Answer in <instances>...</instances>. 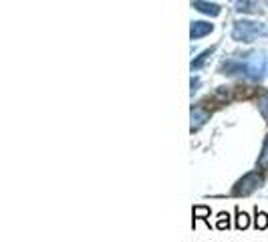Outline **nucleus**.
<instances>
[{
    "label": "nucleus",
    "instance_id": "39448f33",
    "mask_svg": "<svg viewBox=\"0 0 268 242\" xmlns=\"http://www.w3.org/2000/svg\"><path fill=\"white\" fill-rule=\"evenodd\" d=\"M208 119H210V113H208L206 109L194 107V109H192V132H198Z\"/></svg>",
    "mask_w": 268,
    "mask_h": 242
},
{
    "label": "nucleus",
    "instance_id": "ddd939ff",
    "mask_svg": "<svg viewBox=\"0 0 268 242\" xmlns=\"http://www.w3.org/2000/svg\"><path fill=\"white\" fill-rule=\"evenodd\" d=\"M194 218H200V220H208L210 216V208L208 206H194Z\"/></svg>",
    "mask_w": 268,
    "mask_h": 242
},
{
    "label": "nucleus",
    "instance_id": "6e6552de",
    "mask_svg": "<svg viewBox=\"0 0 268 242\" xmlns=\"http://www.w3.org/2000/svg\"><path fill=\"white\" fill-rule=\"evenodd\" d=\"M248 224H250V216L246 212H240V208H236V228L244 230V228H248Z\"/></svg>",
    "mask_w": 268,
    "mask_h": 242
},
{
    "label": "nucleus",
    "instance_id": "dca6fc26",
    "mask_svg": "<svg viewBox=\"0 0 268 242\" xmlns=\"http://www.w3.org/2000/svg\"><path fill=\"white\" fill-rule=\"evenodd\" d=\"M198 87H200V79L196 77V79H192V93H196V91H198Z\"/></svg>",
    "mask_w": 268,
    "mask_h": 242
},
{
    "label": "nucleus",
    "instance_id": "4468645a",
    "mask_svg": "<svg viewBox=\"0 0 268 242\" xmlns=\"http://www.w3.org/2000/svg\"><path fill=\"white\" fill-rule=\"evenodd\" d=\"M216 228H220V230H228V228H230V216H228L226 212H220V214H218Z\"/></svg>",
    "mask_w": 268,
    "mask_h": 242
},
{
    "label": "nucleus",
    "instance_id": "f03ea898",
    "mask_svg": "<svg viewBox=\"0 0 268 242\" xmlns=\"http://www.w3.org/2000/svg\"><path fill=\"white\" fill-rule=\"evenodd\" d=\"M262 184H264V176L258 174V172H250V174H246L242 180H238V184L234 186L232 194H234V196H248V194H252L254 190H258Z\"/></svg>",
    "mask_w": 268,
    "mask_h": 242
},
{
    "label": "nucleus",
    "instance_id": "20e7f679",
    "mask_svg": "<svg viewBox=\"0 0 268 242\" xmlns=\"http://www.w3.org/2000/svg\"><path fill=\"white\" fill-rule=\"evenodd\" d=\"M212 31H214V25H210V23H202V21H196V23H192L190 37H192V41H198V39H202V37L210 35Z\"/></svg>",
    "mask_w": 268,
    "mask_h": 242
},
{
    "label": "nucleus",
    "instance_id": "2eb2a0df",
    "mask_svg": "<svg viewBox=\"0 0 268 242\" xmlns=\"http://www.w3.org/2000/svg\"><path fill=\"white\" fill-rule=\"evenodd\" d=\"M260 166L262 168H268V140H266L264 150H262V156H260Z\"/></svg>",
    "mask_w": 268,
    "mask_h": 242
},
{
    "label": "nucleus",
    "instance_id": "7ed1b4c3",
    "mask_svg": "<svg viewBox=\"0 0 268 242\" xmlns=\"http://www.w3.org/2000/svg\"><path fill=\"white\" fill-rule=\"evenodd\" d=\"M264 65H266V59L262 53H256L250 57L248 65H246V73L252 77V79H260L262 73H264Z\"/></svg>",
    "mask_w": 268,
    "mask_h": 242
},
{
    "label": "nucleus",
    "instance_id": "f257e3e1",
    "mask_svg": "<svg viewBox=\"0 0 268 242\" xmlns=\"http://www.w3.org/2000/svg\"><path fill=\"white\" fill-rule=\"evenodd\" d=\"M262 33H264V27L262 25L250 23V21H238V23H234L232 39L234 41H240V43H252Z\"/></svg>",
    "mask_w": 268,
    "mask_h": 242
},
{
    "label": "nucleus",
    "instance_id": "1a4fd4ad",
    "mask_svg": "<svg viewBox=\"0 0 268 242\" xmlns=\"http://www.w3.org/2000/svg\"><path fill=\"white\" fill-rule=\"evenodd\" d=\"M254 226H256V230H264V228H268V214H266V212H258V208H256Z\"/></svg>",
    "mask_w": 268,
    "mask_h": 242
},
{
    "label": "nucleus",
    "instance_id": "9d476101",
    "mask_svg": "<svg viewBox=\"0 0 268 242\" xmlns=\"http://www.w3.org/2000/svg\"><path fill=\"white\" fill-rule=\"evenodd\" d=\"M212 53H214V49H208V51H204L196 61H192V71H194V69H202V65L208 61V57H212Z\"/></svg>",
    "mask_w": 268,
    "mask_h": 242
},
{
    "label": "nucleus",
    "instance_id": "9b49d317",
    "mask_svg": "<svg viewBox=\"0 0 268 242\" xmlns=\"http://www.w3.org/2000/svg\"><path fill=\"white\" fill-rule=\"evenodd\" d=\"M258 109H260L262 117L268 119V93H262V95L258 97Z\"/></svg>",
    "mask_w": 268,
    "mask_h": 242
},
{
    "label": "nucleus",
    "instance_id": "0eeeda50",
    "mask_svg": "<svg viewBox=\"0 0 268 242\" xmlns=\"http://www.w3.org/2000/svg\"><path fill=\"white\" fill-rule=\"evenodd\" d=\"M242 71H246V67L238 61H226V63L220 65V73H224V75H236V73H242Z\"/></svg>",
    "mask_w": 268,
    "mask_h": 242
},
{
    "label": "nucleus",
    "instance_id": "f8f14e48",
    "mask_svg": "<svg viewBox=\"0 0 268 242\" xmlns=\"http://www.w3.org/2000/svg\"><path fill=\"white\" fill-rule=\"evenodd\" d=\"M238 9V13H254L256 9H254V0H240V3L236 5Z\"/></svg>",
    "mask_w": 268,
    "mask_h": 242
},
{
    "label": "nucleus",
    "instance_id": "423d86ee",
    "mask_svg": "<svg viewBox=\"0 0 268 242\" xmlns=\"http://www.w3.org/2000/svg\"><path fill=\"white\" fill-rule=\"evenodd\" d=\"M194 9L196 11H200V13H204V15H210V17H218L220 15V7L218 5H212V3H206V0H194Z\"/></svg>",
    "mask_w": 268,
    "mask_h": 242
}]
</instances>
